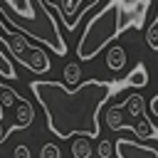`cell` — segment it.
Instances as JSON below:
<instances>
[{
    "label": "cell",
    "instance_id": "6da1fadb",
    "mask_svg": "<svg viewBox=\"0 0 158 158\" xmlns=\"http://www.w3.org/2000/svg\"><path fill=\"white\" fill-rule=\"evenodd\" d=\"M116 86L118 84L106 79L79 81L74 89L59 81H47V79H37L30 84L32 94L37 96L40 106L47 114L49 131L57 138H72L79 133L96 138L101 133L99 109L104 106V101L111 96Z\"/></svg>",
    "mask_w": 158,
    "mask_h": 158
},
{
    "label": "cell",
    "instance_id": "7a4b0ae2",
    "mask_svg": "<svg viewBox=\"0 0 158 158\" xmlns=\"http://www.w3.org/2000/svg\"><path fill=\"white\" fill-rule=\"evenodd\" d=\"M0 15L30 40H37L57 54H67V42L44 0H0Z\"/></svg>",
    "mask_w": 158,
    "mask_h": 158
},
{
    "label": "cell",
    "instance_id": "3957f363",
    "mask_svg": "<svg viewBox=\"0 0 158 158\" xmlns=\"http://www.w3.org/2000/svg\"><path fill=\"white\" fill-rule=\"evenodd\" d=\"M131 30L128 25V17L123 15V10L118 7L116 0H111L104 10H99L89 25L84 27L79 42H77V59L79 62H89L94 59L104 47H109L111 40H116L121 32Z\"/></svg>",
    "mask_w": 158,
    "mask_h": 158
},
{
    "label": "cell",
    "instance_id": "277c9868",
    "mask_svg": "<svg viewBox=\"0 0 158 158\" xmlns=\"http://www.w3.org/2000/svg\"><path fill=\"white\" fill-rule=\"evenodd\" d=\"M104 118H106V126H109L111 131H123V128H128V131H133L138 138H153V136H156V126H153L151 118H148L146 99H143L138 91L128 94L121 104L109 106L106 114H104Z\"/></svg>",
    "mask_w": 158,
    "mask_h": 158
},
{
    "label": "cell",
    "instance_id": "5b68a950",
    "mask_svg": "<svg viewBox=\"0 0 158 158\" xmlns=\"http://www.w3.org/2000/svg\"><path fill=\"white\" fill-rule=\"evenodd\" d=\"M114 153H116V158H158V148L143 146L131 138H118L114 143Z\"/></svg>",
    "mask_w": 158,
    "mask_h": 158
},
{
    "label": "cell",
    "instance_id": "8992f818",
    "mask_svg": "<svg viewBox=\"0 0 158 158\" xmlns=\"http://www.w3.org/2000/svg\"><path fill=\"white\" fill-rule=\"evenodd\" d=\"M96 0H57V10L64 20V27L67 30H74L77 27V20L86 12V7H91Z\"/></svg>",
    "mask_w": 158,
    "mask_h": 158
},
{
    "label": "cell",
    "instance_id": "52a82bcc",
    "mask_svg": "<svg viewBox=\"0 0 158 158\" xmlns=\"http://www.w3.org/2000/svg\"><path fill=\"white\" fill-rule=\"evenodd\" d=\"M116 2L123 10V15L128 17L131 30H143L146 15H148V7H151V0H116Z\"/></svg>",
    "mask_w": 158,
    "mask_h": 158
},
{
    "label": "cell",
    "instance_id": "ba28073f",
    "mask_svg": "<svg viewBox=\"0 0 158 158\" xmlns=\"http://www.w3.org/2000/svg\"><path fill=\"white\" fill-rule=\"evenodd\" d=\"M2 42L7 44L10 54L22 64V57H25V52L30 49V37H27V35H22V32H17V30H15V32L10 30V35H5V37H2Z\"/></svg>",
    "mask_w": 158,
    "mask_h": 158
},
{
    "label": "cell",
    "instance_id": "9c48e42d",
    "mask_svg": "<svg viewBox=\"0 0 158 158\" xmlns=\"http://www.w3.org/2000/svg\"><path fill=\"white\" fill-rule=\"evenodd\" d=\"M22 64H25L27 69H32L35 74H44V72H49L47 52H44V49H40V47L27 49V52H25V57H22Z\"/></svg>",
    "mask_w": 158,
    "mask_h": 158
},
{
    "label": "cell",
    "instance_id": "30bf717a",
    "mask_svg": "<svg viewBox=\"0 0 158 158\" xmlns=\"http://www.w3.org/2000/svg\"><path fill=\"white\" fill-rule=\"evenodd\" d=\"M32 118H35V109L30 106V101L20 99V101L15 104V123H12V126H7V133H10V131L27 128V126L32 123Z\"/></svg>",
    "mask_w": 158,
    "mask_h": 158
},
{
    "label": "cell",
    "instance_id": "8fae6325",
    "mask_svg": "<svg viewBox=\"0 0 158 158\" xmlns=\"http://www.w3.org/2000/svg\"><path fill=\"white\" fill-rule=\"evenodd\" d=\"M106 67L111 72H121L126 67V49L121 44H111L109 52H106Z\"/></svg>",
    "mask_w": 158,
    "mask_h": 158
},
{
    "label": "cell",
    "instance_id": "7c38bea8",
    "mask_svg": "<svg viewBox=\"0 0 158 158\" xmlns=\"http://www.w3.org/2000/svg\"><path fill=\"white\" fill-rule=\"evenodd\" d=\"M22 96L15 91V89H10L7 84H0V116L5 118V109H10V106H15L17 101H20Z\"/></svg>",
    "mask_w": 158,
    "mask_h": 158
},
{
    "label": "cell",
    "instance_id": "4fadbf2b",
    "mask_svg": "<svg viewBox=\"0 0 158 158\" xmlns=\"http://www.w3.org/2000/svg\"><path fill=\"white\" fill-rule=\"evenodd\" d=\"M126 84H131V86H138V89H143V86H148V69H146V64H136L133 69H131V74L126 77Z\"/></svg>",
    "mask_w": 158,
    "mask_h": 158
},
{
    "label": "cell",
    "instance_id": "5bb4252c",
    "mask_svg": "<svg viewBox=\"0 0 158 158\" xmlns=\"http://www.w3.org/2000/svg\"><path fill=\"white\" fill-rule=\"evenodd\" d=\"M72 156L74 158H89L91 156V141H89V136H84V133H79V138L72 136Z\"/></svg>",
    "mask_w": 158,
    "mask_h": 158
},
{
    "label": "cell",
    "instance_id": "9a60e30c",
    "mask_svg": "<svg viewBox=\"0 0 158 158\" xmlns=\"http://www.w3.org/2000/svg\"><path fill=\"white\" fill-rule=\"evenodd\" d=\"M79 81H81V67H79V62H69L64 67V86L74 89Z\"/></svg>",
    "mask_w": 158,
    "mask_h": 158
},
{
    "label": "cell",
    "instance_id": "2e32d148",
    "mask_svg": "<svg viewBox=\"0 0 158 158\" xmlns=\"http://www.w3.org/2000/svg\"><path fill=\"white\" fill-rule=\"evenodd\" d=\"M0 77H5V79H15V67L10 64V59H7V54L0 49Z\"/></svg>",
    "mask_w": 158,
    "mask_h": 158
},
{
    "label": "cell",
    "instance_id": "e0dca14e",
    "mask_svg": "<svg viewBox=\"0 0 158 158\" xmlns=\"http://www.w3.org/2000/svg\"><path fill=\"white\" fill-rule=\"evenodd\" d=\"M40 158H62V151L57 143H44L40 151Z\"/></svg>",
    "mask_w": 158,
    "mask_h": 158
},
{
    "label": "cell",
    "instance_id": "ac0fdd59",
    "mask_svg": "<svg viewBox=\"0 0 158 158\" xmlns=\"http://www.w3.org/2000/svg\"><path fill=\"white\" fill-rule=\"evenodd\" d=\"M96 153H99V158H111V153H114V143H111V141H106V138H101V141H99Z\"/></svg>",
    "mask_w": 158,
    "mask_h": 158
},
{
    "label": "cell",
    "instance_id": "d6986e66",
    "mask_svg": "<svg viewBox=\"0 0 158 158\" xmlns=\"http://www.w3.org/2000/svg\"><path fill=\"white\" fill-rule=\"evenodd\" d=\"M146 109H148V114H151V116H156V118H158V94L148 101V106H146Z\"/></svg>",
    "mask_w": 158,
    "mask_h": 158
},
{
    "label": "cell",
    "instance_id": "ffe728a7",
    "mask_svg": "<svg viewBox=\"0 0 158 158\" xmlns=\"http://www.w3.org/2000/svg\"><path fill=\"white\" fill-rule=\"evenodd\" d=\"M12 156H15V158H30V148H27V146H17Z\"/></svg>",
    "mask_w": 158,
    "mask_h": 158
},
{
    "label": "cell",
    "instance_id": "44dd1931",
    "mask_svg": "<svg viewBox=\"0 0 158 158\" xmlns=\"http://www.w3.org/2000/svg\"><path fill=\"white\" fill-rule=\"evenodd\" d=\"M5 138H7V126H5V118L0 116V143H5Z\"/></svg>",
    "mask_w": 158,
    "mask_h": 158
},
{
    "label": "cell",
    "instance_id": "7402d4cb",
    "mask_svg": "<svg viewBox=\"0 0 158 158\" xmlns=\"http://www.w3.org/2000/svg\"><path fill=\"white\" fill-rule=\"evenodd\" d=\"M156 136H158V128H156Z\"/></svg>",
    "mask_w": 158,
    "mask_h": 158
}]
</instances>
